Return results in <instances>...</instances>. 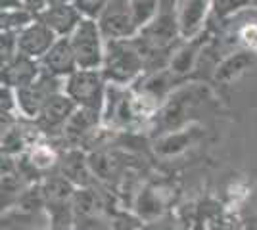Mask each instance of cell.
I'll list each match as a JSON object with an SVG mask.
<instances>
[{"label": "cell", "mask_w": 257, "mask_h": 230, "mask_svg": "<svg viewBox=\"0 0 257 230\" xmlns=\"http://www.w3.org/2000/svg\"><path fill=\"white\" fill-rule=\"evenodd\" d=\"M33 163L37 165V167H50L54 163V153L50 148H46V146H39V148H35V152L31 155Z\"/></svg>", "instance_id": "6da1fadb"}, {"label": "cell", "mask_w": 257, "mask_h": 230, "mask_svg": "<svg viewBox=\"0 0 257 230\" xmlns=\"http://www.w3.org/2000/svg\"><path fill=\"white\" fill-rule=\"evenodd\" d=\"M242 39H244V43H246L247 46L257 48V27H255V25H249V27H246V29L242 31Z\"/></svg>", "instance_id": "7a4b0ae2"}, {"label": "cell", "mask_w": 257, "mask_h": 230, "mask_svg": "<svg viewBox=\"0 0 257 230\" xmlns=\"http://www.w3.org/2000/svg\"><path fill=\"white\" fill-rule=\"evenodd\" d=\"M148 230H179V226L175 222H160V224H156Z\"/></svg>", "instance_id": "3957f363"}]
</instances>
